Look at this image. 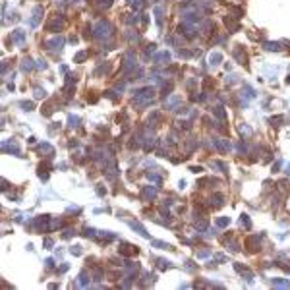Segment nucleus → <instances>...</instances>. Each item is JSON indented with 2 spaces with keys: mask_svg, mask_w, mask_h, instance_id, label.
Masks as SVG:
<instances>
[{
  "mask_svg": "<svg viewBox=\"0 0 290 290\" xmlns=\"http://www.w3.org/2000/svg\"><path fill=\"white\" fill-rule=\"evenodd\" d=\"M108 35H110V25H108V22L101 19L97 23V27H95V37H108Z\"/></svg>",
  "mask_w": 290,
  "mask_h": 290,
  "instance_id": "1",
  "label": "nucleus"
},
{
  "mask_svg": "<svg viewBox=\"0 0 290 290\" xmlns=\"http://www.w3.org/2000/svg\"><path fill=\"white\" fill-rule=\"evenodd\" d=\"M118 251H120L122 255L130 257V255H135V254H138V247H134L131 244H122V246L118 247Z\"/></svg>",
  "mask_w": 290,
  "mask_h": 290,
  "instance_id": "2",
  "label": "nucleus"
},
{
  "mask_svg": "<svg viewBox=\"0 0 290 290\" xmlns=\"http://www.w3.org/2000/svg\"><path fill=\"white\" fill-rule=\"evenodd\" d=\"M157 196V188H151V186H145L143 192H141V197L147 199V201H151V199H155Z\"/></svg>",
  "mask_w": 290,
  "mask_h": 290,
  "instance_id": "3",
  "label": "nucleus"
},
{
  "mask_svg": "<svg viewBox=\"0 0 290 290\" xmlns=\"http://www.w3.org/2000/svg\"><path fill=\"white\" fill-rule=\"evenodd\" d=\"M263 238V236H259V234H255V236H251V238H247V242H246V246L250 247L251 251H255L257 250V246H259V240Z\"/></svg>",
  "mask_w": 290,
  "mask_h": 290,
  "instance_id": "4",
  "label": "nucleus"
},
{
  "mask_svg": "<svg viewBox=\"0 0 290 290\" xmlns=\"http://www.w3.org/2000/svg\"><path fill=\"white\" fill-rule=\"evenodd\" d=\"M62 43H64V41L56 37V39H52V41H46V43H45V49H60Z\"/></svg>",
  "mask_w": 290,
  "mask_h": 290,
  "instance_id": "5",
  "label": "nucleus"
},
{
  "mask_svg": "<svg viewBox=\"0 0 290 290\" xmlns=\"http://www.w3.org/2000/svg\"><path fill=\"white\" fill-rule=\"evenodd\" d=\"M23 39H25V33L22 29H15L12 33V41H15V43H23Z\"/></svg>",
  "mask_w": 290,
  "mask_h": 290,
  "instance_id": "6",
  "label": "nucleus"
},
{
  "mask_svg": "<svg viewBox=\"0 0 290 290\" xmlns=\"http://www.w3.org/2000/svg\"><path fill=\"white\" fill-rule=\"evenodd\" d=\"M41 14H43V8H41V6H37V8L33 10V18H31V25H37V23H39V18H41Z\"/></svg>",
  "mask_w": 290,
  "mask_h": 290,
  "instance_id": "7",
  "label": "nucleus"
},
{
  "mask_svg": "<svg viewBox=\"0 0 290 290\" xmlns=\"http://www.w3.org/2000/svg\"><path fill=\"white\" fill-rule=\"evenodd\" d=\"M273 284L278 288H288L290 286V281H281V278H273Z\"/></svg>",
  "mask_w": 290,
  "mask_h": 290,
  "instance_id": "8",
  "label": "nucleus"
},
{
  "mask_svg": "<svg viewBox=\"0 0 290 290\" xmlns=\"http://www.w3.org/2000/svg\"><path fill=\"white\" fill-rule=\"evenodd\" d=\"M228 224H230V219H228V217L217 219V226H220V228H224V226H228Z\"/></svg>",
  "mask_w": 290,
  "mask_h": 290,
  "instance_id": "9",
  "label": "nucleus"
},
{
  "mask_svg": "<svg viewBox=\"0 0 290 290\" xmlns=\"http://www.w3.org/2000/svg\"><path fill=\"white\" fill-rule=\"evenodd\" d=\"M77 282H80V286H87V284H89L87 273H81V275H80V281H77Z\"/></svg>",
  "mask_w": 290,
  "mask_h": 290,
  "instance_id": "10",
  "label": "nucleus"
},
{
  "mask_svg": "<svg viewBox=\"0 0 290 290\" xmlns=\"http://www.w3.org/2000/svg\"><path fill=\"white\" fill-rule=\"evenodd\" d=\"M153 246H157L159 250H170V246L165 244V242H159V240H153Z\"/></svg>",
  "mask_w": 290,
  "mask_h": 290,
  "instance_id": "11",
  "label": "nucleus"
},
{
  "mask_svg": "<svg viewBox=\"0 0 290 290\" xmlns=\"http://www.w3.org/2000/svg\"><path fill=\"white\" fill-rule=\"evenodd\" d=\"M240 224H242V226H246V228H250V226H251L250 219H247V215H242V219H240Z\"/></svg>",
  "mask_w": 290,
  "mask_h": 290,
  "instance_id": "12",
  "label": "nucleus"
},
{
  "mask_svg": "<svg viewBox=\"0 0 290 290\" xmlns=\"http://www.w3.org/2000/svg\"><path fill=\"white\" fill-rule=\"evenodd\" d=\"M172 265H170V261H166V259H159V269H170Z\"/></svg>",
  "mask_w": 290,
  "mask_h": 290,
  "instance_id": "13",
  "label": "nucleus"
},
{
  "mask_svg": "<svg viewBox=\"0 0 290 290\" xmlns=\"http://www.w3.org/2000/svg\"><path fill=\"white\" fill-rule=\"evenodd\" d=\"M219 60H220V54H213V56H211V64H213V66H217Z\"/></svg>",
  "mask_w": 290,
  "mask_h": 290,
  "instance_id": "14",
  "label": "nucleus"
},
{
  "mask_svg": "<svg viewBox=\"0 0 290 290\" xmlns=\"http://www.w3.org/2000/svg\"><path fill=\"white\" fill-rule=\"evenodd\" d=\"M70 251H72V254H73V255H80V254H81V250H80V246H76V247H72V250H70Z\"/></svg>",
  "mask_w": 290,
  "mask_h": 290,
  "instance_id": "15",
  "label": "nucleus"
},
{
  "mask_svg": "<svg viewBox=\"0 0 290 290\" xmlns=\"http://www.w3.org/2000/svg\"><path fill=\"white\" fill-rule=\"evenodd\" d=\"M35 97H37V99L45 97V91H43V89H37V91H35Z\"/></svg>",
  "mask_w": 290,
  "mask_h": 290,
  "instance_id": "16",
  "label": "nucleus"
},
{
  "mask_svg": "<svg viewBox=\"0 0 290 290\" xmlns=\"http://www.w3.org/2000/svg\"><path fill=\"white\" fill-rule=\"evenodd\" d=\"M83 58H85V52H80V54H77V56H76V62H81V60H83Z\"/></svg>",
  "mask_w": 290,
  "mask_h": 290,
  "instance_id": "17",
  "label": "nucleus"
},
{
  "mask_svg": "<svg viewBox=\"0 0 290 290\" xmlns=\"http://www.w3.org/2000/svg\"><path fill=\"white\" fill-rule=\"evenodd\" d=\"M209 255V251L207 250H203V251H197V257H207Z\"/></svg>",
  "mask_w": 290,
  "mask_h": 290,
  "instance_id": "18",
  "label": "nucleus"
},
{
  "mask_svg": "<svg viewBox=\"0 0 290 290\" xmlns=\"http://www.w3.org/2000/svg\"><path fill=\"white\" fill-rule=\"evenodd\" d=\"M37 68H46V62L45 60H39V62H37Z\"/></svg>",
  "mask_w": 290,
  "mask_h": 290,
  "instance_id": "19",
  "label": "nucleus"
},
{
  "mask_svg": "<svg viewBox=\"0 0 290 290\" xmlns=\"http://www.w3.org/2000/svg\"><path fill=\"white\" fill-rule=\"evenodd\" d=\"M22 107H23L25 110H31V107H33V104H31V103H23V104H22Z\"/></svg>",
  "mask_w": 290,
  "mask_h": 290,
  "instance_id": "20",
  "label": "nucleus"
},
{
  "mask_svg": "<svg viewBox=\"0 0 290 290\" xmlns=\"http://www.w3.org/2000/svg\"><path fill=\"white\" fill-rule=\"evenodd\" d=\"M45 246H46V247H50V246H52V240H50V238H46V240H45Z\"/></svg>",
  "mask_w": 290,
  "mask_h": 290,
  "instance_id": "21",
  "label": "nucleus"
},
{
  "mask_svg": "<svg viewBox=\"0 0 290 290\" xmlns=\"http://www.w3.org/2000/svg\"><path fill=\"white\" fill-rule=\"evenodd\" d=\"M45 263H46V267H52V265H54V261H52V259H46Z\"/></svg>",
  "mask_w": 290,
  "mask_h": 290,
  "instance_id": "22",
  "label": "nucleus"
},
{
  "mask_svg": "<svg viewBox=\"0 0 290 290\" xmlns=\"http://www.w3.org/2000/svg\"><path fill=\"white\" fill-rule=\"evenodd\" d=\"M288 174H290V165H288Z\"/></svg>",
  "mask_w": 290,
  "mask_h": 290,
  "instance_id": "23",
  "label": "nucleus"
}]
</instances>
